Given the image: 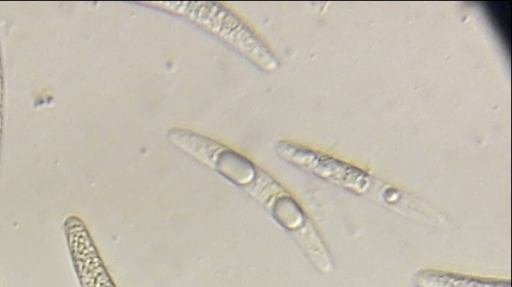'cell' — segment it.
I'll list each match as a JSON object with an SVG mask.
<instances>
[{
	"label": "cell",
	"instance_id": "cell-3",
	"mask_svg": "<svg viewBox=\"0 0 512 287\" xmlns=\"http://www.w3.org/2000/svg\"><path fill=\"white\" fill-rule=\"evenodd\" d=\"M168 137L178 148L236 184H247L257 175L254 164L248 159L206 137L183 129L170 130Z\"/></svg>",
	"mask_w": 512,
	"mask_h": 287
},
{
	"label": "cell",
	"instance_id": "cell-4",
	"mask_svg": "<svg viewBox=\"0 0 512 287\" xmlns=\"http://www.w3.org/2000/svg\"><path fill=\"white\" fill-rule=\"evenodd\" d=\"M65 237L81 287H118L91 233L80 218L71 216L66 220Z\"/></svg>",
	"mask_w": 512,
	"mask_h": 287
},
{
	"label": "cell",
	"instance_id": "cell-1",
	"mask_svg": "<svg viewBox=\"0 0 512 287\" xmlns=\"http://www.w3.org/2000/svg\"><path fill=\"white\" fill-rule=\"evenodd\" d=\"M152 8L189 20L265 72L279 62L257 35L235 14L216 3H150Z\"/></svg>",
	"mask_w": 512,
	"mask_h": 287
},
{
	"label": "cell",
	"instance_id": "cell-5",
	"mask_svg": "<svg viewBox=\"0 0 512 287\" xmlns=\"http://www.w3.org/2000/svg\"><path fill=\"white\" fill-rule=\"evenodd\" d=\"M416 287H511L509 279L461 274L452 271L423 268L413 275Z\"/></svg>",
	"mask_w": 512,
	"mask_h": 287
},
{
	"label": "cell",
	"instance_id": "cell-2",
	"mask_svg": "<svg viewBox=\"0 0 512 287\" xmlns=\"http://www.w3.org/2000/svg\"><path fill=\"white\" fill-rule=\"evenodd\" d=\"M276 152L287 163L354 194H367L372 187L366 172L320 151L281 141Z\"/></svg>",
	"mask_w": 512,
	"mask_h": 287
}]
</instances>
